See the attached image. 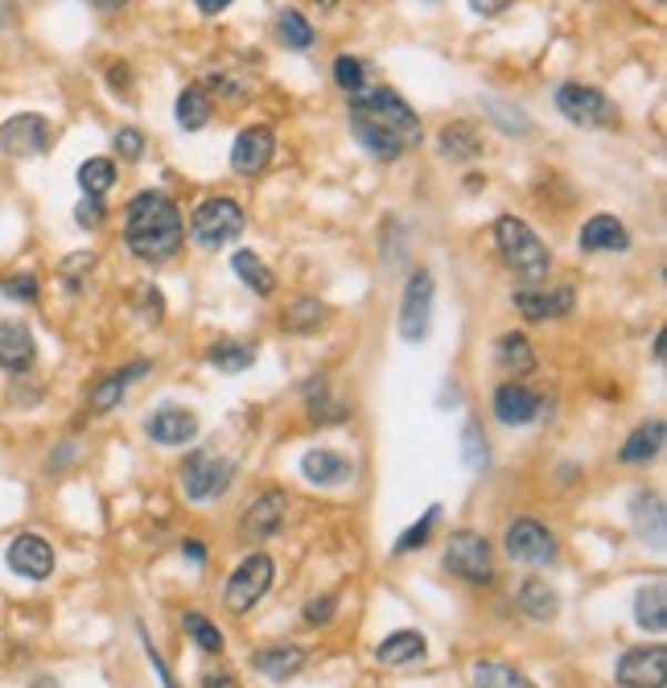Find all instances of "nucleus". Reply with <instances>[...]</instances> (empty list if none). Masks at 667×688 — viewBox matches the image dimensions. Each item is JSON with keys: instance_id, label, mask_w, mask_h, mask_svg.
<instances>
[{"instance_id": "obj_43", "label": "nucleus", "mask_w": 667, "mask_h": 688, "mask_svg": "<svg viewBox=\"0 0 667 688\" xmlns=\"http://www.w3.org/2000/svg\"><path fill=\"white\" fill-rule=\"evenodd\" d=\"M116 148L124 162H141L145 157V132L141 129H120L116 132Z\"/></svg>"}, {"instance_id": "obj_32", "label": "nucleus", "mask_w": 667, "mask_h": 688, "mask_svg": "<svg viewBox=\"0 0 667 688\" xmlns=\"http://www.w3.org/2000/svg\"><path fill=\"white\" fill-rule=\"evenodd\" d=\"M206 359H211L218 371H247V367L256 363V347L244 342V338H218V342H211Z\"/></svg>"}, {"instance_id": "obj_6", "label": "nucleus", "mask_w": 667, "mask_h": 688, "mask_svg": "<svg viewBox=\"0 0 667 688\" xmlns=\"http://www.w3.org/2000/svg\"><path fill=\"white\" fill-rule=\"evenodd\" d=\"M556 107H561V116L568 124H577V129H609L614 120H618V107L609 95H602L597 88L589 83H561L556 88Z\"/></svg>"}, {"instance_id": "obj_4", "label": "nucleus", "mask_w": 667, "mask_h": 688, "mask_svg": "<svg viewBox=\"0 0 667 688\" xmlns=\"http://www.w3.org/2000/svg\"><path fill=\"white\" fill-rule=\"evenodd\" d=\"M244 223L247 215L235 198H206V203H198L194 219H189V235L203 248H223V244H232L235 235L244 232Z\"/></svg>"}, {"instance_id": "obj_10", "label": "nucleus", "mask_w": 667, "mask_h": 688, "mask_svg": "<svg viewBox=\"0 0 667 688\" xmlns=\"http://www.w3.org/2000/svg\"><path fill=\"white\" fill-rule=\"evenodd\" d=\"M232 479H235L232 462H223V458H215V454H203V450L189 454L186 466H182V491H186L189 499H198V503L227 495Z\"/></svg>"}, {"instance_id": "obj_21", "label": "nucleus", "mask_w": 667, "mask_h": 688, "mask_svg": "<svg viewBox=\"0 0 667 688\" xmlns=\"http://www.w3.org/2000/svg\"><path fill=\"white\" fill-rule=\"evenodd\" d=\"M581 248L585 251H626L630 248V235L614 215H594V219L581 227Z\"/></svg>"}, {"instance_id": "obj_42", "label": "nucleus", "mask_w": 667, "mask_h": 688, "mask_svg": "<svg viewBox=\"0 0 667 688\" xmlns=\"http://www.w3.org/2000/svg\"><path fill=\"white\" fill-rule=\"evenodd\" d=\"M462 458H465V466L470 470H482L486 466V438H482V429L474 425V421H470V425H465V433H462Z\"/></svg>"}, {"instance_id": "obj_22", "label": "nucleus", "mask_w": 667, "mask_h": 688, "mask_svg": "<svg viewBox=\"0 0 667 688\" xmlns=\"http://www.w3.org/2000/svg\"><path fill=\"white\" fill-rule=\"evenodd\" d=\"M301 474L314 486H338V483H347L355 470H350L347 458L334 454V450H309V454L301 458Z\"/></svg>"}, {"instance_id": "obj_41", "label": "nucleus", "mask_w": 667, "mask_h": 688, "mask_svg": "<svg viewBox=\"0 0 667 688\" xmlns=\"http://www.w3.org/2000/svg\"><path fill=\"white\" fill-rule=\"evenodd\" d=\"M0 294L9 297V301H38V277L30 273H13V277H0Z\"/></svg>"}, {"instance_id": "obj_27", "label": "nucleus", "mask_w": 667, "mask_h": 688, "mask_svg": "<svg viewBox=\"0 0 667 688\" xmlns=\"http://www.w3.org/2000/svg\"><path fill=\"white\" fill-rule=\"evenodd\" d=\"M630 512H635V532L643 541H651V548H664V503L659 495L651 491H638L635 503H630Z\"/></svg>"}, {"instance_id": "obj_36", "label": "nucleus", "mask_w": 667, "mask_h": 688, "mask_svg": "<svg viewBox=\"0 0 667 688\" xmlns=\"http://www.w3.org/2000/svg\"><path fill=\"white\" fill-rule=\"evenodd\" d=\"M499 363H503V371H511V376H527V371L536 367L532 342L523 335H503L499 338Z\"/></svg>"}, {"instance_id": "obj_48", "label": "nucleus", "mask_w": 667, "mask_h": 688, "mask_svg": "<svg viewBox=\"0 0 667 688\" xmlns=\"http://www.w3.org/2000/svg\"><path fill=\"white\" fill-rule=\"evenodd\" d=\"M203 688H239V685H235L232 672H206L203 676Z\"/></svg>"}, {"instance_id": "obj_2", "label": "nucleus", "mask_w": 667, "mask_h": 688, "mask_svg": "<svg viewBox=\"0 0 667 688\" xmlns=\"http://www.w3.org/2000/svg\"><path fill=\"white\" fill-rule=\"evenodd\" d=\"M182 210L170 194L145 191L124 206V244L136 260L161 264L182 248Z\"/></svg>"}, {"instance_id": "obj_52", "label": "nucleus", "mask_w": 667, "mask_h": 688, "mask_svg": "<svg viewBox=\"0 0 667 688\" xmlns=\"http://www.w3.org/2000/svg\"><path fill=\"white\" fill-rule=\"evenodd\" d=\"M30 688H62V685L54 680V676H38V680H33Z\"/></svg>"}, {"instance_id": "obj_46", "label": "nucleus", "mask_w": 667, "mask_h": 688, "mask_svg": "<svg viewBox=\"0 0 667 688\" xmlns=\"http://www.w3.org/2000/svg\"><path fill=\"white\" fill-rule=\"evenodd\" d=\"M515 0H470V9L482 17H499V13H507Z\"/></svg>"}, {"instance_id": "obj_40", "label": "nucleus", "mask_w": 667, "mask_h": 688, "mask_svg": "<svg viewBox=\"0 0 667 688\" xmlns=\"http://www.w3.org/2000/svg\"><path fill=\"white\" fill-rule=\"evenodd\" d=\"M363 62L359 59H350V54H342V59H334V83H338V88L342 91H350V95H355V91L359 88H367L363 83Z\"/></svg>"}, {"instance_id": "obj_29", "label": "nucleus", "mask_w": 667, "mask_h": 688, "mask_svg": "<svg viewBox=\"0 0 667 688\" xmlns=\"http://www.w3.org/2000/svg\"><path fill=\"white\" fill-rule=\"evenodd\" d=\"M659 445H664V421L655 417V421H643V425L626 438V445L618 450V458H623L626 466H635V462H651V458L659 454Z\"/></svg>"}, {"instance_id": "obj_9", "label": "nucleus", "mask_w": 667, "mask_h": 688, "mask_svg": "<svg viewBox=\"0 0 667 688\" xmlns=\"http://www.w3.org/2000/svg\"><path fill=\"white\" fill-rule=\"evenodd\" d=\"M54 141V129L42 112H17L0 124V153L9 157H42Z\"/></svg>"}, {"instance_id": "obj_23", "label": "nucleus", "mask_w": 667, "mask_h": 688, "mask_svg": "<svg viewBox=\"0 0 667 688\" xmlns=\"http://www.w3.org/2000/svg\"><path fill=\"white\" fill-rule=\"evenodd\" d=\"M148 371V363L141 359V363H132V367H124V371H116V376H103L95 388H91V396H88V404H91V412H112L124 400V392H129V383L136 380V376H145Z\"/></svg>"}, {"instance_id": "obj_33", "label": "nucleus", "mask_w": 667, "mask_h": 688, "mask_svg": "<svg viewBox=\"0 0 667 688\" xmlns=\"http://www.w3.org/2000/svg\"><path fill=\"white\" fill-rule=\"evenodd\" d=\"M232 268H235V277L244 280L247 289L252 294H260V297H268L276 289V277H273V268L256 256V251H235V260H232Z\"/></svg>"}, {"instance_id": "obj_53", "label": "nucleus", "mask_w": 667, "mask_h": 688, "mask_svg": "<svg viewBox=\"0 0 667 688\" xmlns=\"http://www.w3.org/2000/svg\"><path fill=\"white\" fill-rule=\"evenodd\" d=\"M120 4H129V0H100V13H112V9H120Z\"/></svg>"}, {"instance_id": "obj_1", "label": "nucleus", "mask_w": 667, "mask_h": 688, "mask_svg": "<svg viewBox=\"0 0 667 688\" xmlns=\"http://www.w3.org/2000/svg\"><path fill=\"white\" fill-rule=\"evenodd\" d=\"M350 136L376 157V162H396L408 148L421 145V116L404 103V95H396L392 88H359L350 95L347 107Z\"/></svg>"}, {"instance_id": "obj_28", "label": "nucleus", "mask_w": 667, "mask_h": 688, "mask_svg": "<svg viewBox=\"0 0 667 688\" xmlns=\"http://www.w3.org/2000/svg\"><path fill=\"white\" fill-rule=\"evenodd\" d=\"M470 680H474V688H536L520 668H511L503 659H474Z\"/></svg>"}, {"instance_id": "obj_26", "label": "nucleus", "mask_w": 667, "mask_h": 688, "mask_svg": "<svg viewBox=\"0 0 667 688\" xmlns=\"http://www.w3.org/2000/svg\"><path fill=\"white\" fill-rule=\"evenodd\" d=\"M635 623L651 635H664L667 627V586L664 582H651L635 594Z\"/></svg>"}, {"instance_id": "obj_54", "label": "nucleus", "mask_w": 667, "mask_h": 688, "mask_svg": "<svg viewBox=\"0 0 667 688\" xmlns=\"http://www.w3.org/2000/svg\"><path fill=\"white\" fill-rule=\"evenodd\" d=\"M314 4H321V9H334V4H338V0H314Z\"/></svg>"}, {"instance_id": "obj_51", "label": "nucleus", "mask_w": 667, "mask_h": 688, "mask_svg": "<svg viewBox=\"0 0 667 688\" xmlns=\"http://www.w3.org/2000/svg\"><path fill=\"white\" fill-rule=\"evenodd\" d=\"M194 4H198V9H203V13H223V9H227V4H232V0H194Z\"/></svg>"}, {"instance_id": "obj_5", "label": "nucleus", "mask_w": 667, "mask_h": 688, "mask_svg": "<svg viewBox=\"0 0 667 688\" xmlns=\"http://www.w3.org/2000/svg\"><path fill=\"white\" fill-rule=\"evenodd\" d=\"M273 577H276V565L268 553H252V557H244L239 561V569L227 577L223 606H227L232 615H247V610L273 589Z\"/></svg>"}, {"instance_id": "obj_17", "label": "nucleus", "mask_w": 667, "mask_h": 688, "mask_svg": "<svg viewBox=\"0 0 667 688\" xmlns=\"http://www.w3.org/2000/svg\"><path fill=\"white\" fill-rule=\"evenodd\" d=\"M540 412H544V400H540L527 383L511 380L494 392V417H499L503 425H532Z\"/></svg>"}, {"instance_id": "obj_14", "label": "nucleus", "mask_w": 667, "mask_h": 688, "mask_svg": "<svg viewBox=\"0 0 667 688\" xmlns=\"http://www.w3.org/2000/svg\"><path fill=\"white\" fill-rule=\"evenodd\" d=\"M527 322H548V318H565L577 306V294L568 285H532L511 297Z\"/></svg>"}, {"instance_id": "obj_45", "label": "nucleus", "mask_w": 667, "mask_h": 688, "mask_svg": "<svg viewBox=\"0 0 667 688\" xmlns=\"http://www.w3.org/2000/svg\"><path fill=\"white\" fill-rule=\"evenodd\" d=\"M334 606H338V598H334V594H326V598H314L309 606H305V623H309V627H321V623H330V618H334Z\"/></svg>"}, {"instance_id": "obj_50", "label": "nucleus", "mask_w": 667, "mask_h": 688, "mask_svg": "<svg viewBox=\"0 0 667 688\" xmlns=\"http://www.w3.org/2000/svg\"><path fill=\"white\" fill-rule=\"evenodd\" d=\"M182 553H186L189 561H198V565H203V561H206V548H203V541H186V544H182Z\"/></svg>"}, {"instance_id": "obj_31", "label": "nucleus", "mask_w": 667, "mask_h": 688, "mask_svg": "<svg viewBox=\"0 0 667 688\" xmlns=\"http://www.w3.org/2000/svg\"><path fill=\"white\" fill-rule=\"evenodd\" d=\"M211 116H215V103H211V95H206V88H186L182 95H177V124L186 132H198L211 124Z\"/></svg>"}, {"instance_id": "obj_35", "label": "nucleus", "mask_w": 667, "mask_h": 688, "mask_svg": "<svg viewBox=\"0 0 667 688\" xmlns=\"http://www.w3.org/2000/svg\"><path fill=\"white\" fill-rule=\"evenodd\" d=\"M79 186H83V198H103L116 186V165L107 157H91V162L79 165Z\"/></svg>"}, {"instance_id": "obj_47", "label": "nucleus", "mask_w": 667, "mask_h": 688, "mask_svg": "<svg viewBox=\"0 0 667 688\" xmlns=\"http://www.w3.org/2000/svg\"><path fill=\"white\" fill-rule=\"evenodd\" d=\"M145 651H148V659H153V668H157L161 685H165V688H177V680H174V676H170V668H165V659H161L157 651H153V644H145Z\"/></svg>"}, {"instance_id": "obj_37", "label": "nucleus", "mask_w": 667, "mask_h": 688, "mask_svg": "<svg viewBox=\"0 0 667 688\" xmlns=\"http://www.w3.org/2000/svg\"><path fill=\"white\" fill-rule=\"evenodd\" d=\"M276 33H280V42L289 45V50H309L314 45V25L297 9H285V13L276 17Z\"/></svg>"}, {"instance_id": "obj_8", "label": "nucleus", "mask_w": 667, "mask_h": 688, "mask_svg": "<svg viewBox=\"0 0 667 688\" xmlns=\"http://www.w3.org/2000/svg\"><path fill=\"white\" fill-rule=\"evenodd\" d=\"M429 326H433V273L417 268L404 285V301H400V338L424 342Z\"/></svg>"}, {"instance_id": "obj_15", "label": "nucleus", "mask_w": 667, "mask_h": 688, "mask_svg": "<svg viewBox=\"0 0 667 688\" xmlns=\"http://www.w3.org/2000/svg\"><path fill=\"white\" fill-rule=\"evenodd\" d=\"M276 153V132L264 129V124H252V129H244L239 136H235L232 145V170L244 177H256L268 170V162H273Z\"/></svg>"}, {"instance_id": "obj_16", "label": "nucleus", "mask_w": 667, "mask_h": 688, "mask_svg": "<svg viewBox=\"0 0 667 688\" xmlns=\"http://www.w3.org/2000/svg\"><path fill=\"white\" fill-rule=\"evenodd\" d=\"M285 507H289L285 491H264V495H256L252 503H247L244 524H239V536L252 541V544L276 536V527L285 524Z\"/></svg>"}, {"instance_id": "obj_49", "label": "nucleus", "mask_w": 667, "mask_h": 688, "mask_svg": "<svg viewBox=\"0 0 667 688\" xmlns=\"http://www.w3.org/2000/svg\"><path fill=\"white\" fill-rule=\"evenodd\" d=\"M17 25V0H0V30Z\"/></svg>"}, {"instance_id": "obj_7", "label": "nucleus", "mask_w": 667, "mask_h": 688, "mask_svg": "<svg viewBox=\"0 0 667 688\" xmlns=\"http://www.w3.org/2000/svg\"><path fill=\"white\" fill-rule=\"evenodd\" d=\"M445 569H450L453 577L470 582V586L494 582V561H491L486 536H482V532H470V527L453 532L450 544H445Z\"/></svg>"}, {"instance_id": "obj_44", "label": "nucleus", "mask_w": 667, "mask_h": 688, "mask_svg": "<svg viewBox=\"0 0 667 688\" xmlns=\"http://www.w3.org/2000/svg\"><path fill=\"white\" fill-rule=\"evenodd\" d=\"M103 215H107V210H103V198H83V203L74 206V223H79V227H88V232L100 227Z\"/></svg>"}, {"instance_id": "obj_19", "label": "nucleus", "mask_w": 667, "mask_h": 688, "mask_svg": "<svg viewBox=\"0 0 667 688\" xmlns=\"http://www.w3.org/2000/svg\"><path fill=\"white\" fill-rule=\"evenodd\" d=\"M33 359H38V342L30 326L0 322V371H30Z\"/></svg>"}, {"instance_id": "obj_20", "label": "nucleus", "mask_w": 667, "mask_h": 688, "mask_svg": "<svg viewBox=\"0 0 667 688\" xmlns=\"http://www.w3.org/2000/svg\"><path fill=\"white\" fill-rule=\"evenodd\" d=\"M305 647L297 644H273V647H260L256 656H252V668L260 676H268V680H289V676H297L305 668Z\"/></svg>"}, {"instance_id": "obj_39", "label": "nucleus", "mask_w": 667, "mask_h": 688, "mask_svg": "<svg viewBox=\"0 0 667 688\" xmlns=\"http://www.w3.org/2000/svg\"><path fill=\"white\" fill-rule=\"evenodd\" d=\"M437 515H441V507H429V512L421 515V524H412L404 536H400L396 553H412V548H424V541L433 536V527H437Z\"/></svg>"}, {"instance_id": "obj_38", "label": "nucleus", "mask_w": 667, "mask_h": 688, "mask_svg": "<svg viewBox=\"0 0 667 688\" xmlns=\"http://www.w3.org/2000/svg\"><path fill=\"white\" fill-rule=\"evenodd\" d=\"M186 630H189V639H194V644L203 647V651H211V656L227 647V639H223V630H218L206 615H194V610H189V615H186Z\"/></svg>"}, {"instance_id": "obj_11", "label": "nucleus", "mask_w": 667, "mask_h": 688, "mask_svg": "<svg viewBox=\"0 0 667 688\" xmlns=\"http://www.w3.org/2000/svg\"><path fill=\"white\" fill-rule=\"evenodd\" d=\"M503 548H507V557L520 561V565H548V561L556 557V536H552L540 520H527V515H523V520L507 524Z\"/></svg>"}, {"instance_id": "obj_3", "label": "nucleus", "mask_w": 667, "mask_h": 688, "mask_svg": "<svg viewBox=\"0 0 667 688\" xmlns=\"http://www.w3.org/2000/svg\"><path fill=\"white\" fill-rule=\"evenodd\" d=\"M494 244H499L503 264H507L527 289H532V285H548L552 256H548V248H544V239H540L527 223L515 219V215H499V223H494Z\"/></svg>"}, {"instance_id": "obj_30", "label": "nucleus", "mask_w": 667, "mask_h": 688, "mask_svg": "<svg viewBox=\"0 0 667 688\" xmlns=\"http://www.w3.org/2000/svg\"><path fill=\"white\" fill-rule=\"evenodd\" d=\"M441 157H450V162H470V157H479L482 153V136H479V129L474 124H445L441 129Z\"/></svg>"}, {"instance_id": "obj_24", "label": "nucleus", "mask_w": 667, "mask_h": 688, "mask_svg": "<svg viewBox=\"0 0 667 688\" xmlns=\"http://www.w3.org/2000/svg\"><path fill=\"white\" fill-rule=\"evenodd\" d=\"M424 651H429V644H424L421 630H392V635L376 647V659L379 664H388V668H400V664L424 659Z\"/></svg>"}, {"instance_id": "obj_34", "label": "nucleus", "mask_w": 667, "mask_h": 688, "mask_svg": "<svg viewBox=\"0 0 667 688\" xmlns=\"http://www.w3.org/2000/svg\"><path fill=\"white\" fill-rule=\"evenodd\" d=\"M520 606L527 610L532 618H540V623H552L556 618V606H561V598L548 589V582H540V577H527L520 589Z\"/></svg>"}, {"instance_id": "obj_25", "label": "nucleus", "mask_w": 667, "mask_h": 688, "mask_svg": "<svg viewBox=\"0 0 667 688\" xmlns=\"http://www.w3.org/2000/svg\"><path fill=\"white\" fill-rule=\"evenodd\" d=\"M330 309L321 306L318 297H293L289 306L280 309V330L285 335H314L321 322H326Z\"/></svg>"}, {"instance_id": "obj_12", "label": "nucleus", "mask_w": 667, "mask_h": 688, "mask_svg": "<svg viewBox=\"0 0 667 688\" xmlns=\"http://www.w3.org/2000/svg\"><path fill=\"white\" fill-rule=\"evenodd\" d=\"M614 680L623 688H664L667 685V647H635L618 659L614 668Z\"/></svg>"}, {"instance_id": "obj_13", "label": "nucleus", "mask_w": 667, "mask_h": 688, "mask_svg": "<svg viewBox=\"0 0 667 688\" xmlns=\"http://www.w3.org/2000/svg\"><path fill=\"white\" fill-rule=\"evenodd\" d=\"M4 561H9V569H13L17 577H25V582H45V577L54 573V544L45 541V536H38V532H21V536L9 541Z\"/></svg>"}, {"instance_id": "obj_18", "label": "nucleus", "mask_w": 667, "mask_h": 688, "mask_svg": "<svg viewBox=\"0 0 667 688\" xmlns=\"http://www.w3.org/2000/svg\"><path fill=\"white\" fill-rule=\"evenodd\" d=\"M145 433L157 441V445H186V441H194V433H198V417L189 409H177V404H161V409L145 421Z\"/></svg>"}]
</instances>
